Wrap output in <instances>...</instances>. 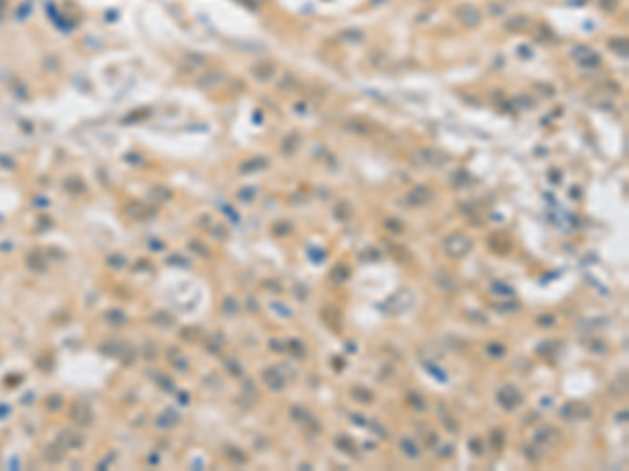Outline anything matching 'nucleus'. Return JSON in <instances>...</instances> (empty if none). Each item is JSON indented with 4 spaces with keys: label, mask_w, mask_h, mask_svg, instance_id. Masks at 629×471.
<instances>
[{
    "label": "nucleus",
    "mask_w": 629,
    "mask_h": 471,
    "mask_svg": "<svg viewBox=\"0 0 629 471\" xmlns=\"http://www.w3.org/2000/svg\"><path fill=\"white\" fill-rule=\"evenodd\" d=\"M413 302H415V295H413L411 291H409V289H400V291H397L392 297H388L386 304L382 306V310L386 312V314H392V316H397V314L407 312V310L413 306Z\"/></svg>",
    "instance_id": "f257e3e1"
},
{
    "label": "nucleus",
    "mask_w": 629,
    "mask_h": 471,
    "mask_svg": "<svg viewBox=\"0 0 629 471\" xmlns=\"http://www.w3.org/2000/svg\"><path fill=\"white\" fill-rule=\"evenodd\" d=\"M470 249H472V241L466 237V235H461V233L449 235V237L445 239V251H447L449 256H453V258L466 256Z\"/></svg>",
    "instance_id": "f03ea898"
},
{
    "label": "nucleus",
    "mask_w": 629,
    "mask_h": 471,
    "mask_svg": "<svg viewBox=\"0 0 629 471\" xmlns=\"http://www.w3.org/2000/svg\"><path fill=\"white\" fill-rule=\"evenodd\" d=\"M413 161L420 166H440L447 161V155H438V151H430V149H422L413 155Z\"/></svg>",
    "instance_id": "7ed1b4c3"
},
{
    "label": "nucleus",
    "mask_w": 629,
    "mask_h": 471,
    "mask_svg": "<svg viewBox=\"0 0 629 471\" xmlns=\"http://www.w3.org/2000/svg\"><path fill=\"white\" fill-rule=\"evenodd\" d=\"M497 400H499V404H501L503 408L512 411V408L522 400V396L518 394V390H516L514 386H503V388L499 390V394H497Z\"/></svg>",
    "instance_id": "20e7f679"
},
{
    "label": "nucleus",
    "mask_w": 629,
    "mask_h": 471,
    "mask_svg": "<svg viewBox=\"0 0 629 471\" xmlns=\"http://www.w3.org/2000/svg\"><path fill=\"white\" fill-rule=\"evenodd\" d=\"M407 199L411 201L413 206H424V203H430L432 199H434V191L428 188V186H424V184H420L407 195Z\"/></svg>",
    "instance_id": "39448f33"
},
{
    "label": "nucleus",
    "mask_w": 629,
    "mask_h": 471,
    "mask_svg": "<svg viewBox=\"0 0 629 471\" xmlns=\"http://www.w3.org/2000/svg\"><path fill=\"white\" fill-rule=\"evenodd\" d=\"M455 15L461 19V23L463 26H470V27H474V26H478L481 23V13H478L474 6H470V4H463V6H459L457 11H455Z\"/></svg>",
    "instance_id": "423d86ee"
},
{
    "label": "nucleus",
    "mask_w": 629,
    "mask_h": 471,
    "mask_svg": "<svg viewBox=\"0 0 629 471\" xmlns=\"http://www.w3.org/2000/svg\"><path fill=\"white\" fill-rule=\"evenodd\" d=\"M489 245L495 254H508V249L512 247V241L506 233H493L491 239H489Z\"/></svg>",
    "instance_id": "0eeeda50"
},
{
    "label": "nucleus",
    "mask_w": 629,
    "mask_h": 471,
    "mask_svg": "<svg viewBox=\"0 0 629 471\" xmlns=\"http://www.w3.org/2000/svg\"><path fill=\"white\" fill-rule=\"evenodd\" d=\"M264 381L269 383V388L275 392L286 388V377L279 373V368H269V371H264Z\"/></svg>",
    "instance_id": "6e6552de"
},
{
    "label": "nucleus",
    "mask_w": 629,
    "mask_h": 471,
    "mask_svg": "<svg viewBox=\"0 0 629 471\" xmlns=\"http://www.w3.org/2000/svg\"><path fill=\"white\" fill-rule=\"evenodd\" d=\"M558 436V431L552 429V427H539L535 431V444H541V446H552L554 440Z\"/></svg>",
    "instance_id": "1a4fd4ad"
},
{
    "label": "nucleus",
    "mask_w": 629,
    "mask_h": 471,
    "mask_svg": "<svg viewBox=\"0 0 629 471\" xmlns=\"http://www.w3.org/2000/svg\"><path fill=\"white\" fill-rule=\"evenodd\" d=\"M434 283L436 285L443 289V291H453L455 289V279L453 277H449L445 270H438L436 274H434Z\"/></svg>",
    "instance_id": "9d476101"
},
{
    "label": "nucleus",
    "mask_w": 629,
    "mask_h": 471,
    "mask_svg": "<svg viewBox=\"0 0 629 471\" xmlns=\"http://www.w3.org/2000/svg\"><path fill=\"white\" fill-rule=\"evenodd\" d=\"M400 448H403V452L407 454L409 459H418L420 457V448H418V444H415L411 438L400 440Z\"/></svg>",
    "instance_id": "9b49d317"
},
{
    "label": "nucleus",
    "mask_w": 629,
    "mask_h": 471,
    "mask_svg": "<svg viewBox=\"0 0 629 471\" xmlns=\"http://www.w3.org/2000/svg\"><path fill=\"white\" fill-rule=\"evenodd\" d=\"M562 415H571V417H589V408L581 406V404H569V406H564Z\"/></svg>",
    "instance_id": "f8f14e48"
},
{
    "label": "nucleus",
    "mask_w": 629,
    "mask_h": 471,
    "mask_svg": "<svg viewBox=\"0 0 629 471\" xmlns=\"http://www.w3.org/2000/svg\"><path fill=\"white\" fill-rule=\"evenodd\" d=\"M491 291H493V293H499V295H512L514 289L508 287L506 283H493V285H491Z\"/></svg>",
    "instance_id": "ddd939ff"
},
{
    "label": "nucleus",
    "mask_w": 629,
    "mask_h": 471,
    "mask_svg": "<svg viewBox=\"0 0 629 471\" xmlns=\"http://www.w3.org/2000/svg\"><path fill=\"white\" fill-rule=\"evenodd\" d=\"M486 352H489L491 356L499 358V356H503V354H506V348H503L501 343H489V345H486Z\"/></svg>",
    "instance_id": "4468645a"
},
{
    "label": "nucleus",
    "mask_w": 629,
    "mask_h": 471,
    "mask_svg": "<svg viewBox=\"0 0 629 471\" xmlns=\"http://www.w3.org/2000/svg\"><path fill=\"white\" fill-rule=\"evenodd\" d=\"M273 233L277 235V237H283V235H287V233H292V226L289 224H286V222H279L277 226L273 229Z\"/></svg>",
    "instance_id": "2eb2a0df"
},
{
    "label": "nucleus",
    "mask_w": 629,
    "mask_h": 471,
    "mask_svg": "<svg viewBox=\"0 0 629 471\" xmlns=\"http://www.w3.org/2000/svg\"><path fill=\"white\" fill-rule=\"evenodd\" d=\"M292 415L296 417V421H304V423H309V421L313 419L309 413H306V411H302V408H294V411H292Z\"/></svg>",
    "instance_id": "dca6fc26"
},
{
    "label": "nucleus",
    "mask_w": 629,
    "mask_h": 471,
    "mask_svg": "<svg viewBox=\"0 0 629 471\" xmlns=\"http://www.w3.org/2000/svg\"><path fill=\"white\" fill-rule=\"evenodd\" d=\"M332 277H334V281H344L348 277V268H346V266H338V270L332 272Z\"/></svg>",
    "instance_id": "f3484780"
},
{
    "label": "nucleus",
    "mask_w": 629,
    "mask_h": 471,
    "mask_svg": "<svg viewBox=\"0 0 629 471\" xmlns=\"http://www.w3.org/2000/svg\"><path fill=\"white\" fill-rule=\"evenodd\" d=\"M336 444L340 446V448H344V450L348 452V454H352V452H355V446H352V444L348 442V438H340V440H338Z\"/></svg>",
    "instance_id": "a211bd4d"
},
{
    "label": "nucleus",
    "mask_w": 629,
    "mask_h": 471,
    "mask_svg": "<svg viewBox=\"0 0 629 471\" xmlns=\"http://www.w3.org/2000/svg\"><path fill=\"white\" fill-rule=\"evenodd\" d=\"M352 396H357V398H361V400H363V402H365V404L369 402V400H372V394H369V392H363V390H361V388H357V390H352Z\"/></svg>",
    "instance_id": "6ab92c4d"
},
{
    "label": "nucleus",
    "mask_w": 629,
    "mask_h": 471,
    "mask_svg": "<svg viewBox=\"0 0 629 471\" xmlns=\"http://www.w3.org/2000/svg\"><path fill=\"white\" fill-rule=\"evenodd\" d=\"M409 400H411V404H413L415 408H426V404H424V400H422L420 396H415V394H409Z\"/></svg>",
    "instance_id": "aec40b11"
},
{
    "label": "nucleus",
    "mask_w": 629,
    "mask_h": 471,
    "mask_svg": "<svg viewBox=\"0 0 629 471\" xmlns=\"http://www.w3.org/2000/svg\"><path fill=\"white\" fill-rule=\"evenodd\" d=\"M287 345H289V348H294V350H296V352H294L296 356H304V348H302V345L298 343V341H289Z\"/></svg>",
    "instance_id": "412c9836"
},
{
    "label": "nucleus",
    "mask_w": 629,
    "mask_h": 471,
    "mask_svg": "<svg viewBox=\"0 0 629 471\" xmlns=\"http://www.w3.org/2000/svg\"><path fill=\"white\" fill-rule=\"evenodd\" d=\"M537 323L541 325V327H549V325H554V316H541V318H537Z\"/></svg>",
    "instance_id": "4be33fe9"
},
{
    "label": "nucleus",
    "mask_w": 629,
    "mask_h": 471,
    "mask_svg": "<svg viewBox=\"0 0 629 471\" xmlns=\"http://www.w3.org/2000/svg\"><path fill=\"white\" fill-rule=\"evenodd\" d=\"M516 26H518V27H524V26H526V17H516ZM506 27H508V29H512L514 26L508 21V23H506Z\"/></svg>",
    "instance_id": "5701e85b"
},
{
    "label": "nucleus",
    "mask_w": 629,
    "mask_h": 471,
    "mask_svg": "<svg viewBox=\"0 0 629 471\" xmlns=\"http://www.w3.org/2000/svg\"><path fill=\"white\" fill-rule=\"evenodd\" d=\"M499 440H501V431H493V436H491V442L495 444V448H499Z\"/></svg>",
    "instance_id": "b1692460"
},
{
    "label": "nucleus",
    "mask_w": 629,
    "mask_h": 471,
    "mask_svg": "<svg viewBox=\"0 0 629 471\" xmlns=\"http://www.w3.org/2000/svg\"><path fill=\"white\" fill-rule=\"evenodd\" d=\"M470 444H472V446H474V450H476V454H481V442H478V440H472V442H470Z\"/></svg>",
    "instance_id": "393cba45"
}]
</instances>
